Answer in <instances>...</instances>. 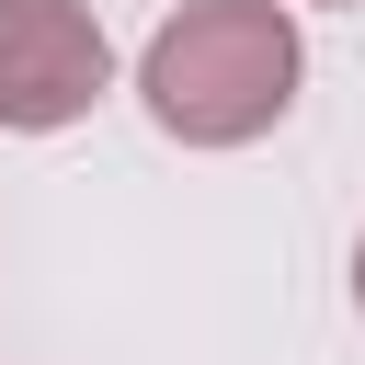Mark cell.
I'll return each mask as SVG.
<instances>
[{
	"instance_id": "obj_1",
	"label": "cell",
	"mask_w": 365,
	"mask_h": 365,
	"mask_svg": "<svg viewBox=\"0 0 365 365\" xmlns=\"http://www.w3.org/2000/svg\"><path fill=\"white\" fill-rule=\"evenodd\" d=\"M137 91H148V114L171 137L240 148V137H262L297 103V23L274 0H194V11H171L148 34Z\"/></svg>"
},
{
	"instance_id": "obj_2",
	"label": "cell",
	"mask_w": 365,
	"mask_h": 365,
	"mask_svg": "<svg viewBox=\"0 0 365 365\" xmlns=\"http://www.w3.org/2000/svg\"><path fill=\"white\" fill-rule=\"evenodd\" d=\"M114 80V46L80 0H0V125H68Z\"/></svg>"
},
{
	"instance_id": "obj_3",
	"label": "cell",
	"mask_w": 365,
	"mask_h": 365,
	"mask_svg": "<svg viewBox=\"0 0 365 365\" xmlns=\"http://www.w3.org/2000/svg\"><path fill=\"white\" fill-rule=\"evenodd\" d=\"M354 308H365V240H354Z\"/></svg>"
}]
</instances>
